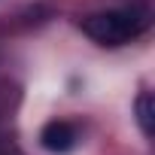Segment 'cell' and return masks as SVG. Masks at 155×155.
Here are the masks:
<instances>
[{
  "instance_id": "cell-1",
  "label": "cell",
  "mask_w": 155,
  "mask_h": 155,
  "mask_svg": "<svg viewBox=\"0 0 155 155\" xmlns=\"http://www.w3.org/2000/svg\"><path fill=\"white\" fill-rule=\"evenodd\" d=\"M149 28V9L146 6H116V9H104V12H91L79 21V31L94 40L97 46L116 49V46H128L137 37H143Z\"/></svg>"
},
{
  "instance_id": "cell-2",
  "label": "cell",
  "mask_w": 155,
  "mask_h": 155,
  "mask_svg": "<svg viewBox=\"0 0 155 155\" xmlns=\"http://www.w3.org/2000/svg\"><path fill=\"white\" fill-rule=\"evenodd\" d=\"M40 143H43V149H49L55 155H64V152L76 149V143H79V131H76V125L67 122V119H52V122L43 125Z\"/></svg>"
},
{
  "instance_id": "cell-4",
  "label": "cell",
  "mask_w": 155,
  "mask_h": 155,
  "mask_svg": "<svg viewBox=\"0 0 155 155\" xmlns=\"http://www.w3.org/2000/svg\"><path fill=\"white\" fill-rule=\"evenodd\" d=\"M0 155H21V152H18L9 140H0Z\"/></svg>"
},
{
  "instance_id": "cell-3",
  "label": "cell",
  "mask_w": 155,
  "mask_h": 155,
  "mask_svg": "<svg viewBox=\"0 0 155 155\" xmlns=\"http://www.w3.org/2000/svg\"><path fill=\"white\" fill-rule=\"evenodd\" d=\"M137 125H140V131L146 134V137H152V94L149 91H143L140 97H137Z\"/></svg>"
}]
</instances>
